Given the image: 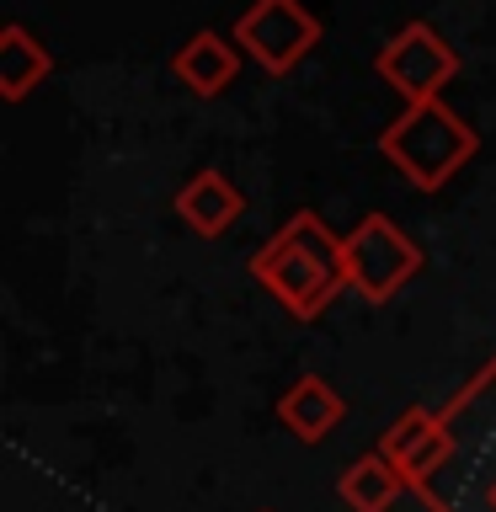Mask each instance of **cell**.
Instances as JSON below:
<instances>
[{"label":"cell","mask_w":496,"mask_h":512,"mask_svg":"<svg viewBox=\"0 0 496 512\" xmlns=\"http://www.w3.org/2000/svg\"><path fill=\"white\" fill-rule=\"evenodd\" d=\"M176 214L187 219V230L192 235H224L230 224L246 214V198H240V187L230 182L224 171H214V166H203V171H192L182 187H176Z\"/></svg>","instance_id":"9"},{"label":"cell","mask_w":496,"mask_h":512,"mask_svg":"<svg viewBox=\"0 0 496 512\" xmlns=\"http://www.w3.org/2000/svg\"><path fill=\"white\" fill-rule=\"evenodd\" d=\"M320 32L326 27H320V16L304 6V0H251V6L235 16L240 54L256 59L267 75L299 70V64L315 54Z\"/></svg>","instance_id":"4"},{"label":"cell","mask_w":496,"mask_h":512,"mask_svg":"<svg viewBox=\"0 0 496 512\" xmlns=\"http://www.w3.org/2000/svg\"><path fill=\"white\" fill-rule=\"evenodd\" d=\"M262 512H267V507H262Z\"/></svg>","instance_id":"12"},{"label":"cell","mask_w":496,"mask_h":512,"mask_svg":"<svg viewBox=\"0 0 496 512\" xmlns=\"http://www.w3.org/2000/svg\"><path fill=\"white\" fill-rule=\"evenodd\" d=\"M347 251V278L368 304H384L422 272V246L384 214H363L352 224V235L342 240Z\"/></svg>","instance_id":"3"},{"label":"cell","mask_w":496,"mask_h":512,"mask_svg":"<svg viewBox=\"0 0 496 512\" xmlns=\"http://www.w3.org/2000/svg\"><path fill=\"white\" fill-rule=\"evenodd\" d=\"M374 75L384 80V86H395L406 102H438V91L459 75V54L438 27L406 22L374 54Z\"/></svg>","instance_id":"5"},{"label":"cell","mask_w":496,"mask_h":512,"mask_svg":"<svg viewBox=\"0 0 496 512\" xmlns=\"http://www.w3.org/2000/svg\"><path fill=\"white\" fill-rule=\"evenodd\" d=\"M379 155L416 192H443L480 155V134L443 102H406L400 118L379 134Z\"/></svg>","instance_id":"2"},{"label":"cell","mask_w":496,"mask_h":512,"mask_svg":"<svg viewBox=\"0 0 496 512\" xmlns=\"http://www.w3.org/2000/svg\"><path fill=\"white\" fill-rule=\"evenodd\" d=\"M278 422L294 432L299 443H326L336 427L347 422V400L331 379L320 374H299L288 390L278 395Z\"/></svg>","instance_id":"8"},{"label":"cell","mask_w":496,"mask_h":512,"mask_svg":"<svg viewBox=\"0 0 496 512\" xmlns=\"http://www.w3.org/2000/svg\"><path fill=\"white\" fill-rule=\"evenodd\" d=\"M171 75L182 80L192 96H203V102H208V96H219V91L235 86V75H240V43L224 38V32H214V27L192 32V38L171 54Z\"/></svg>","instance_id":"7"},{"label":"cell","mask_w":496,"mask_h":512,"mask_svg":"<svg viewBox=\"0 0 496 512\" xmlns=\"http://www.w3.org/2000/svg\"><path fill=\"white\" fill-rule=\"evenodd\" d=\"M379 454L411 480V491H427V486H432V475H443L448 464H454L459 438H454V422H448L443 411L406 406V411L395 416V427H384Z\"/></svg>","instance_id":"6"},{"label":"cell","mask_w":496,"mask_h":512,"mask_svg":"<svg viewBox=\"0 0 496 512\" xmlns=\"http://www.w3.org/2000/svg\"><path fill=\"white\" fill-rule=\"evenodd\" d=\"M406 491H411V480L400 475L379 448L363 454V459H352L342 470V480H336V496H342L347 512H390Z\"/></svg>","instance_id":"11"},{"label":"cell","mask_w":496,"mask_h":512,"mask_svg":"<svg viewBox=\"0 0 496 512\" xmlns=\"http://www.w3.org/2000/svg\"><path fill=\"white\" fill-rule=\"evenodd\" d=\"M251 278L294 320L326 315V304L342 299V288H352L342 240H336L326 230V219L310 214V208L288 214L278 230H272V240L251 256Z\"/></svg>","instance_id":"1"},{"label":"cell","mask_w":496,"mask_h":512,"mask_svg":"<svg viewBox=\"0 0 496 512\" xmlns=\"http://www.w3.org/2000/svg\"><path fill=\"white\" fill-rule=\"evenodd\" d=\"M48 75H54L48 43H38L22 22L0 27V96H6V102H27Z\"/></svg>","instance_id":"10"}]
</instances>
